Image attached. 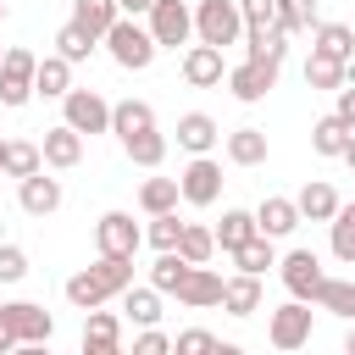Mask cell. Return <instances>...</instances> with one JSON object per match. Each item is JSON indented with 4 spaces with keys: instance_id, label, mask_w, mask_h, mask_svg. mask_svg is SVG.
Segmentation results:
<instances>
[{
    "instance_id": "1",
    "label": "cell",
    "mask_w": 355,
    "mask_h": 355,
    "mask_svg": "<svg viewBox=\"0 0 355 355\" xmlns=\"http://www.w3.org/2000/svg\"><path fill=\"white\" fill-rule=\"evenodd\" d=\"M105 50H111V61L122 67V72H144L155 55H161V44L150 39V28L139 22V17H116L111 28H105V39H100Z\"/></svg>"
},
{
    "instance_id": "2",
    "label": "cell",
    "mask_w": 355,
    "mask_h": 355,
    "mask_svg": "<svg viewBox=\"0 0 355 355\" xmlns=\"http://www.w3.org/2000/svg\"><path fill=\"white\" fill-rule=\"evenodd\" d=\"M194 39H200V44H216V50L239 44V39H244V11H239V0H200V6H194Z\"/></svg>"
},
{
    "instance_id": "3",
    "label": "cell",
    "mask_w": 355,
    "mask_h": 355,
    "mask_svg": "<svg viewBox=\"0 0 355 355\" xmlns=\"http://www.w3.org/2000/svg\"><path fill=\"white\" fill-rule=\"evenodd\" d=\"M61 122L78 133H111V100L100 89H67L61 94Z\"/></svg>"
},
{
    "instance_id": "4",
    "label": "cell",
    "mask_w": 355,
    "mask_h": 355,
    "mask_svg": "<svg viewBox=\"0 0 355 355\" xmlns=\"http://www.w3.org/2000/svg\"><path fill=\"white\" fill-rule=\"evenodd\" d=\"M33 67H39V55L22 50V44H11V50L0 55V105H6V111H17V105L33 100Z\"/></svg>"
},
{
    "instance_id": "5",
    "label": "cell",
    "mask_w": 355,
    "mask_h": 355,
    "mask_svg": "<svg viewBox=\"0 0 355 355\" xmlns=\"http://www.w3.org/2000/svg\"><path fill=\"white\" fill-rule=\"evenodd\" d=\"M277 72H283V61H261V55H244L239 67H227V89H233V100L255 105V100H266V94L277 89Z\"/></svg>"
},
{
    "instance_id": "6",
    "label": "cell",
    "mask_w": 355,
    "mask_h": 355,
    "mask_svg": "<svg viewBox=\"0 0 355 355\" xmlns=\"http://www.w3.org/2000/svg\"><path fill=\"white\" fill-rule=\"evenodd\" d=\"M0 316H6V327L17 333L22 349H39V344L55 338V316H50L44 305H33V300H11V305H0Z\"/></svg>"
},
{
    "instance_id": "7",
    "label": "cell",
    "mask_w": 355,
    "mask_h": 355,
    "mask_svg": "<svg viewBox=\"0 0 355 355\" xmlns=\"http://www.w3.org/2000/svg\"><path fill=\"white\" fill-rule=\"evenodd\" d=\"M144 17H150L144 28H150V39H155L161 50H178V44L194 39V11H189L183 0H155Z\"/></svg>"
},
{
    "instance_id": "8",
    "label": "cell",
    "mask_w": 355,
    "mask_h": 355,
    "mask_svg": "<svg viewBox=\"0 0 355 355\" xmlns=\"http://www.w3.org/2000/svg\"><path fill=\"white\" fill-rule=\"evenodd\" d=\"M277 277H283V288H288L294 300H305V305H311L327 272H322V255H316V250H288V255L277 261Z\"/></svg>"
},
{
    "instance_id": "9",
    "label": "cell",
    "mask_w": 355,
    "mask_h": 355,
    "mask_svg": "<svg viewBox=\"0 0 355 355\" xmlns=\"http://www.w3.org/2000/svg\"><path fill=\"white\" fill-rule=\"evenodd\" d=\"M266 338H272V349H300V344H311V305L288 294V305H277V311H272Z\"/></svg>"
},
{
    "instance_id": "10",
    "label": "cell",
    "mask_w": 355,
    "mask_h": 355,
    "mask_svg": "<svg viewBox=\"0 0 355 355\" xmlns=\"http://www.w3.org/2000/svg\"><path fill=\"white\" fill-rule=\"evenodd\" d=\"M94 244H100V255H139L144 227H139L128 211H105V216L94 222Z\"/></svg>"
},
{
    "instance_id": "11",
    "label": "cell",
    "mask_w": 355,
    "mask_h": 355,
    "mask_svg": "<svg viewBox=\"0 0 355 355\" xmlns=\"http://www.w3.org/2000/svg\"><path fill=\"white\" fill-rule=\"evenodd\" d=\"M178 194H183L189 205H216V200H222V166H216L211 155H194V161L183 166V178H178Z\"/></svg>"
},
{
    "instance_id": "12",
    "label": "cell",
    "mask_w": 355,
    "mask_h": 355,
    "mask_svg": "<svg viewBox=\"0 0 355 355\" xmlns=\"http://www.w3.org/2000/svg\"><path fill=\"white\" fill-rule=\"evenodd\" d=\"M178 305H189V311H211V305H222V272H211L205 261L189 266L183 283H178Z\"/></svg>"
},
{
    "instance_id": "13",
    "label": "cell",
    "mask_w": 355,
    "mask_h": 355,
    "mask_svg": "<svg viewBox=\"0 0 355 355\" xmlns=\"http://www.w3.org/2000/svg\"><path fill=\"white\" fill-rule=\"evenodd\" d=\"M122 349V316L116 311H83V355H116Z\"/></svg>"
},
{
    "instance_id": "14",
    "label": "cell",
    "mask_w": 355,
    "mask_h": 355,
    "mask_svg": "<svg viewBox=\"0 0 355 355\" xmlns=\"http://www.w3.org/2000/svg\"><path fill=\"white\" fill-rule=\"evenodd\" d=\"M17 205H22L28 216H50V211L61 205V178H44V166L28 172V178H17Z\"/></svg>"
},
{
    "instance_id": "15",
    "label": "cell",
    "mask_w": 355,
    "mask_h": 355,
    "mask_svg": "<svg viewBox=\"0 0 355 355\" xmlns=\"http://www.w3.org/2000/svg\"><path fill=\"white\" fill-rule=\"evenodd\" d=\"M183 78H189V89H216V83L227 78L222 50H216V44H189V50H183Z\"/></svg>"
},
{
    "instance_id": "16",
    "label": "cell",
    "mask_w": 355,
    "mask_h": 355,
    "mask_svg": "<svg viewBox=\"0 0 355 355\" xmlns=\"http://www.w3.org/2000/svg\"><path fill=\"white\" fill-rule=\"evenodd\" d=\"M39 155H44V166L67 172V166H78V161H83V133H78V128H67V122H55V128H44Z\"/></svg>"
},
{
    "instance_id": "17",
    "label": "cell",
    "mask_w": 355,
    "mask_h": 355,
    "mask_svg": "<svg viewBox=\"0 0 355 355\" xmlns=\"http://www.w3.org/2000/svg\"><path fill=\"white\" fill-rule=\"evenodd\" d=\"M255 227H261L266 239H288V233L300 227V205L283 200V194H266V200L255 205Z\"/></svg>"
},
{
    "instance_id": "18",
    "label": "cell",
    "mask_w": 355,
    "mask_h": 355,
    "mask_svg": "<svg viewBox=\"0 0 355 355\" xmlns=\"http://www.w3.org/2000/svg\"><path fill=\"white\" fill-rule=\"evenodd\" d=\"M222 311H227V316H255V311H261V277H255V272L222 277Z\"/></svg>"
},
{
    "instance_id": "19",
    "label": "cell",
    "mask_w": 355,
    "mask_h": 355,
    "mask_svg": "<svg viewBox=\"0 0 355 355\" xmlns=\"http://www.w3.org/2000/svg\"><path fill=\"white\" fill-rule=\"evenodd\" d=\"M294 205H300V222H333L338 194H333V183H327V178H311V183L294 194Z\"/></svg>"
},
{
    "instance_id": "20",
    "label": "cell",
    "mask_w": 355,
    "mask_h": 355,
    "mask_svg": "<svg viewBox=\"0 0 355 355\" xmlns=\"http://www.w3.org/2000/svg\"><path fill=\"white\" fill-rule=\"evenodd\" d=\"M67 89H72V61H67V55H39V67H33V94L61 100Z\"/></svg>"
},
{
    "instance_id": "21",
    "label": "cell",
    "mask_w": 355,
    "mask_h": 355,
    "mask_svg": "<svg viewBox=\"0 0 355 355\" xmlns=\"http://www.w3.org/2000/svg\"><path fill=\"white\" fill-rule=\"evenodd\" d=\"M144 128H155V105H150V100H133V94H128V100L111 105V133H116V139L144 133Z\"/></svg>"
},
{
    "instance_id": "22",
    "label": "cell",
    "mask_w": 355,
    "mask_h": 355,
    "mask_svg": "<svg viewBox=\"0 0 355 355\" xmlns=\"http://www.w3.org/2000/svg\"><path fill=\"white\" fill-rule=\"evenodd\" d=\"M222 133H216V122L205 116V111H189V116H178V144L189 150V155H211V144H216Z\"/></svg>"
},
{
    "instance_id": "23",
    "label": "cell",
    "mask_w": 355,
    "mask_h": 355,
    "mask_svg": "<svg viewBox=\"0 0 355 355\" xmlns=\"http://www.w3.org/2000/svg\"><path fill=\"white\" fill-rule=\"evenodd\" d=\"M311 39H316L311 50H322V55H333V61H349V55H355V28H349V22H316Z\"/></svg>"
},
{
    "instance_id": "24",
    "label": "cell",
    "mask_w": 355,
    "mask_h": 355,
    "mask_svg": "<svg viewBox=\"0 0 355 355\" xmlns=\"http://www.w3.org/2000/svg\"><path fill=\"white\" fill-rule=\"evenodd\" d=\"M222 150H227L233 166H261V161H266V133H261V128H233Z\"/></svg>"
},
{
    "instance_id": "25",
    "label": "cell",
    "mask_w": 355,
    "mask_h": 355,
    "mask_svg": "<svg viewBox=\"0 0 355 355\" xmlns=\"http://www.w3.org/2000/svg\"><path fill=\"white\" fill-rule=\"evenodd\" d=\"M277 239H266V233H250L239 250H233V266L239 272H255V277H266V266H277V250H272Z\"/></svg>"
},
{
    "instance_id": "26",
    "label": "cell",
    "mask_w": 355,
    "mask_h": 355,
    "mask_svg": "<svg viewBox=\"0 0 355 355\" xmlns=\"http://www.w3.org/2000/svg\"><path fill=\"white\" fill-rule=\"evenodd\" d=\"M311 305H316V311H333V316H344V322H355V283H349V277H322V288H316Z\"/></svg>"
},
{
    "instance_id": "27",
    "label": "cell",
    "mask_w": 355,
    "mask_h": 355,
    "mask_svg": "<svg viewBox=\"0 0 355 355\" xmlns=\"http://www.w3.org/2000/svg\"><path fill=\"white\" fill-rule=\"evenodd\" d=\"M327 244H333V255H338L344 266H355V200H349V205L338 200V211H333V222H327Z\"/></svg>"
},
{
    "instance_id": "28",
    "label": "cell",
    "mask_w": 355,
    "mask_h": 355,
    "mask_svg": "<svg viewBox=\"0 0 355 355\" xmlns=\"http://www.w3.org/2000/svg\"><path fill=\"white\" fill-rule=\"evenodd\" d=\"M250 233H261V227H255V211H239V205H233V211H222V222H216V250L233 255Z\"/></svg>"
},
{
    "instance_id": "29",
    "label": "cell",
    "mask_w": 355,
    "mask_h": 355,
    "mask_svg": "<svg viewBox=\"0 0 355 355\" xmlns=\"http://www.w3.org/2000/svg\"><path fill=\"white\" fill-rule=\"evenodd\" d=\"M122 311H128V322H139V327H155L161 322V288L150 283V288H122Z\"/></svg>"
},
{
    "instance_id": "30",
    "label": "cell",
    "mask_w": 355,
    "mask_h": 355,
    "mask_svg": "<svg viewBox=\"0 0 355 355\" xmlns=\"http://www.w3.org/2000/svg\"><path fill=\"white\" fill-rule=\"evenodd\" d=\"M116 17H122L116 0H72V22H78L83 33H94V39H105V28H111Z\"/></svg>"
},
{
    "instance_id": "31",
    "label": "cell",
    "mask_w": 355,
    "mask_h": 355,
    "mask_svg": "<svg viewBox=\"0 0 355 355\" xmlns=\"http://www.w3.org/2000/svg\"><path fill=\"white\" fill-rule=\"evenodd\" d=\"M122 150H128V161H133V166H161V161H166V133H155V128L128 133V139H122Z\"/></svg>"
},
{
    "instance_id": "32",
    "label": "cell",
    "mask_w": 355,
    "mask_h": 355,
    "mask_svg": "<svg viewBox=\"0 0 355 355\" xmlns=\"http://www.w3.org/2000/svg\"><path fill=\"white\" fill-rule=\"evenodd\" d=\"M61 294H67V305H78V311H94V305H105V300H111L89 266H83V272H72V277L61 283Z\"/></svg>"
},
{
    "instance_id": "33",
    "label": "cell",
    "mask_w": 355,
    "mask_h": 355,
    "mask_svg": "<svg viewBox=\"0 0 355 355\" xmlns=\"http://www.w3.org/2000/svg\"><path fill=\"white\" fill-rule=\"evenodd\" d=\"M39 166H44L39 144H28V139H6V155H0V172H6V178H28V172H39Z\"/></svg>"
},
{
    "instance_id": "34",
    "label": "cell",
    "mask_w": 355,
    "mask_h": 355,
    "mask_svg": "<svg viewBox=\"0 0 355 355\" xmlns=\"http://www.w3.org/2000/svg\"><path fill=\"white\" fill-rule=\"evenodd\" d=\"M344 144H349V128L327 111V116H316V128H311V150L316 155H344Z\"/></svg>"
},
{
    "instance_id": "35",
    "label": "cell",
    "mask_w": 355,
    "mask_h": 355,
    "mask_svg": "<svg viewBox=\"0 0 355 355\" xmlns=\"http://www.w3.org/2000/svg\"><path fill=\"white\" fill-rule=\"evenodd\" d=\"M178 200H183V194H178V178H144V183H139V205H144L150 216H155V211H178Z\"/></svg>"
},
{
    "instance_id": "36",
    "label": "cell",
    "mask_w": 355,
    "mask_h": 355,
    "mask_svg": "<svg viewBox=\"0 0 355 355\" xmlns=\"http://www.w3.org/2000/svg\"><path fill=\"white\" fill-rule=\"evenodd\" d=\"M178 255H183V261H194V266H200V261H211V255H216V233H211V227H200V222H183V233H178Z\"/></svg>"
},
{
    "instance_id": "37",
    "label": "cell",
    "mask_w": 355,
    "mask_h": 355,
    "mask_svg": "<svg viewBox=\"0 0 355 355\" xmlns=\"http://www.w3.org/2000/svg\"><path fill=\"white\" fill-rule=\"evenodd\" d=\"M89 272L100 277V288H105V294H122V288L133 283V255H100Z\"/></svg>"
},
{
    "instance_id": "38",
    "label": "cell",
    "mask_w": 355,
    "mask_h": 355,
    "mask_svg": "<svg viewBox=\"0 0 355 355\" xmlns=\"http://www.w3.org/2000/svg\"><path fill=\"white\" fill-rule=\"evenodd\" d=\"M194 261H183L178 250H155V266H150V283L161 288V294H178V283H183V272H189Z\"/></svg>"
},
{
    "instance_id": "39",
    "label": "cell",
    "mask_w": 355,
    "mask_h": 355,
    "mask_svg": "<svg viewBox=\"0 0 355 355\" xmlns=\"http://www.w3.org/2000/svg\"><path fill=\"white\" fill-rule=\"evenodd\" d=\"M305 83H311V89H338V83H344V61L311 50V55H305Z\"/></svg>"
},
{
    "instance_id": "40",
    "label": "cell",
    "mask_w": 355,
    "mask_h": 355,
    "mask_svg": "<svg viewBox=\"0 0 355 355\" xmlns=\"http://www.w3.org/2000/svg\"><path fill=\"white\" fill-rule=\"evenodd\" d=\"M272 6H277V28H283V33L316 28V0H272Z\"/></svg>"
},
{
    "instance_id": "41",
    "label": "cell",
    "mask_w": 355,
    "mask_h": 355,
    "mask_svg": "<svg viewBox=\"0 0 355 355\" xmlns=\"http://www.w3.org/2000/svg\"><path fill=\"white\" fill-rule=\"evenodd\" d=\"M94 44H100V39H94V33H83L78 22H67V28L55 33V55H67L72 67H78V61H89V50H94Z\"/></svg>"
},
{
    "instance_id": "42",
    "label": "cell",
    "mask_w": 355,
    "mask_h": 355,
    "mask_svg": "<svg viewBox=\"0 0 355 355\" xmlns=\"http://www.w3.org/2000/svg\"><path fill=\"white\" fill-rule=\"evenodd\" d=\"M172 349H178V355H211V349L233 355V344H222V338H216V333H205V327H189V333H178V338H172Z\"/></svg>"
},
{
    "instance_id": "43",
    "label": "cell",
    "mask_w": 355,
    "mask_h": 355,
    "mask_svg": "<svg viewBox=\"0 0 355 355\" xmlns=\"http://www.w3.org/2000/svg\"><path fill=\"white\" fill-rule=\"evenodd\" d=\"M178 233H183L178 211H155V216H150V227H144V239H150L155 250H178Z\"/></svg>"
},
{
    "instance_id": "44",
    "label": "cell",
    "mask_w": 355,
    "mask_h": 355,
    "mask_svg": "<svg viewBox=\"0 0 355 355\" xmlns=\"http://www.w3.org/2000/svg\"><path fill=\"white\" fill-rule=\"evenodd\" d=\"M28 277V250L22 244H0V283H22Z\"/></svg>"
},
{
    "instance_id": "45",
    "label": "cell",
    "mask_w": 355,
    "mask_h": 355,
    "mask_svg": "<svg viewBox=\"0 0 355 355\" xmlns=\"http://www.w3.org/2000/svg\"><path fill=\"white\" fill-rule=\"evenodd\" d=\"M244 11V28H277V6L272 0H239Z\"/></svg>"
},
{
    "instance_id": "46",
    "label": "cell",
    "mask_w": 355,
    "mask_h": 355,
    "mask_svg": "<svg viewBox=\"0 0 355 355\" xmlns=\"http://www.w3.org/2000/svg\"><path fill=\"white\" fill-rule=\"evenodd\" d=\"M166 349H172V338L155 333V327H144V333L133 338V355H166Z\"/></svg>"
},
{
    "instance_id": "47",
    "label": "cell",
    "mask_w": 355,
    "mask_h": 355,
    "mask_svg": "<svg viewBox=\"0 0 355 355\" xmlns=\"http://www.w3.org/2000/svg\"><path fill=\"white\" fill-rule=\"evenodd\" d=\"M333 94H338V105H333V116H338L344 128H355V83H338Z\"/></svg>"
},
{
    "instance_id": "48",
    "label": "cell",
    "mask_w": 355,
    "mask_h": 355,
    "mask_svg": "<svg viewBox=\"0 0 355 355\" xmlns=\"http://www.w3.org/2000/svg\"><path fill=\"white\" fill-rule=\"evenodd\" d=\"M150 6H155V0H116V11H122V17H144Z\"/></svg>"
},
{
    "instance_id": "49",
    "label": "cell",
    "mask_w": 355,
    "mask_h": 355,
    "mask_svg": "<svg viewBox=\"0 0 355 355\" xmlns=\"http://www.w3.org/2000/svg\"><path fill=\"white\" fill-rule=\"evenodd\" d=\"M11 349H17V333H11V327H6V316H0V355H11Z\"/></svg>"
},
{
    "instance_id": "50",
    "label": "cell",
    "mask_w": 355,
    "mask_h": 355,
    "mask_svg": "<svg viewBox=\"0 0 355 355\" xmlns=\"http://www.w3.org/2000/svg\"><path fill=\"white\" fill-rule=\"evenodd\" d=\"M344 161H349V172H355V128H349V144H344Z\"/></svg>"
},
{
    "instance_id": "51",
    "label": "cell",
    "mask_w": 355,
    "mask_h": 355,
    "mask_svg": "<svg viewBox=\"0 0 355 355\" xmlns=\"http://www.w3.org/2000/svg\"><path fill=\"white\" fill-rule=\"evenodd\" d=\"M344 83H355V55H349V61H344Z\"/></svg>"
},
{
    "instance_id": "52",
    "label": "cell",
    "mask_w": 355,
    "mask_h": 355,
    "mask_svg": "<svg viewBox=\"0 0 355 355\" xmlns=\"http://www.w3.org/2000/svg\"><path fill=\"white\" fill-rule=\"evenodd\" d=\"M344 349H349V355H355V327H349V333H344Z\"/></svg>"
},
{
    "instance_id": "53",
    "label": "cell",
    "mask_w": 355,
    "mask_h": 355,
    "mask_svg": "<svg viewBox=\"0 0 355 355\" xmlns=\"http://www.w3.org/2000/svg\"><path fill=\"white\" fill-rule=\"evenodd\" d=\"M0 22H6V0H0Z\"/></svg>"
},
{
    "instance_id": "54",
    "label": "cell",
    "mask_w": 355,
    "mask_h": 355,
    "mask_svg": "<svg viewBox=\"0 0 355 355\" xmlns=\"http://www.w3.org/2000/svg\"><path fill=\"white\" fill-rule=\"evenodd\" d=\"M0 155H6V139H0Z\"/></svg>"
},
{
    "instance_id": "55",
    "label": "cell",
    "mask_w": 355,
    "mask_h": 355,
    "mask_svg": "<svg viewBox=\"0 0 355 355\" xmlns=\"http://www.w3.org/2000/svg\"><path fill=\"white\" fill-rule=\"evenodd\" d=\"M0 55H6V50H0Z\"/></svg>"
}]
</instances>
